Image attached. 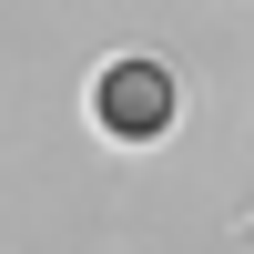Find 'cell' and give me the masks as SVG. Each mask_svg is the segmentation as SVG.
I'll return each instance as SVG.
<instances>
[{"label":"cell","mask_w":254,"mask_h":254,"mask_svg":"<svg viewBox=\"0 0 254 254\" xmlns=\"http://www.w3.org/2000/svg\"><path fill=\"white\" fill-rule=\"evenodd\" d=\"M112 102L132 112L122 132H153V102H163V81H153V71H132V81H112Z\"/></svg>","instance_id":"6da1fadb"}]
</instances>
